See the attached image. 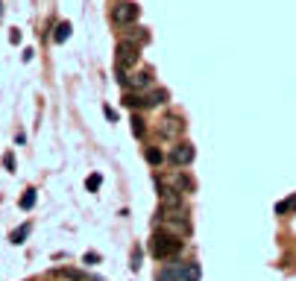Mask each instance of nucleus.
<instances>
[{"mask_svg":"<svg viewBox=\"0 0 296 281\" xmlns=\"http://www.w3.org/2000/svg\"><path fill=\"white\" fill-rule=\"evenodd\" d=\"M182 246H185V240H179V237L170 234V232H156L153 237H150V255L158 258V261H170V258H176V255L182 252Z\"/></svg>","mask_w":296,"mask_h":281,"instance_id":"f257e3e1","label":"nucleus"},{"mask_svg":"<svg viewBox=\"0 0 296 281\" xmlns=\"http://www.w3.org/2000/svg\"><path fill=\"white\" fill-rule=\"evenodd\" d=\"M138 56V44L132 38H123V41H118V50H115V65H118V70H129V67H135Z\"/></svg>","mask_w":296,"mask_h":281,"instance_id":"f03ea898","label":"nucleus"},{"mask_svg":"<svg viewBox=\"0 0 296 281\" xmlns=\"http://www.w3.org/2000/svg\"><path fill=\"white\" fill-rule=\"evenodd\" d=\"M141 15L138 3H132V0H121V3H115L112 6V21L118 24V27H129V24H135Z\"/></svg>","mask_w":296,"mask_h":281,"instance_id":"7ed1b4c3","label":"nucleus"},{"mask_svg":"<svg viewBox=\"0 0 296 281\" xmlns=\"http://www.w3.org/2000/svg\"><path fill=\"white\" fill-rule=\"evenodd\" d=\"M156 184H161V188H173V191H179V194H191V191H193V179L185 173V170L167 173V176L156 179Z\"/></svg>","mask_w":296,"mask_h":281,"instance_id":"20e7f679","label":"nucleus"},{"mask_svg":"<svg viewBox=\"0 0 296 281\" xmlns=\"http://www.w3.org/2000/svg\"><path fill=\"white\" fill-rule=\"evenodd\" d=\"M196 158V149H193V144H188V141H182V144H176L173 149H170V161H173L176 167H188Z\"/></svg>","mask_w":296,"mask_h":281,"instance_id":"39448f33","label":"nucleus"},{"mask_svg":"<svg viewBox=\"0 0 296 281\" xmlns=\"http://www.w3.org/2000/svg\"><path fill=\"white\" fill-rule=\"evenodd\" d=\"M182 132H185V120H182V117H176V115L164 117V120L158 123V135H161V138H167V141L179 138Z\"/></svg>","mask_w":296,"mask_h":281,"instance_id":"423d86ee","label":"nucleus"},{"mask_svg":"<svg viewBox=\"0 0 296 281\" xmlns=\"http://www.w3.org/2000/svg\"><path fill=\"white\" fill-rule=\"evenodd\" d=\"M164 103H167V91L164 88H153L147 97H141V109H158Z\"/></svg>","mask_w":296,"mask_h":281,"instance_id":"0eeeda50","label":"nucleus"},{"mask_svg":"<svg viewBox=\"0 0 296 281\" xmlns=\"http://www.w3.org/2000/svg\"><path fill=\"white\" fill-rule=\"evenodd\" d=\"M176 269H179V281H200V264L196 261H188V264H176Z\"/></svg>","mask_w":296,"mask_h":281,"instance_id":"6e6552de","label":"nucleus"},{"mask_svg":"<svg viewBox=\"0 0 296 281\" xmlns=\"http://www.w3.org/2000/svg\"><path fill=\"white\" fill-rule=\"evenodd\" d=\"M126 85H129V88H135V91L150 88V85H153V73H150V70H138L135 76H129V79H126Z\"/></svg>","mask_w":296,"mask_h":281,"instance_id":"1a4fd4ad","label":"nucleus"},{"mask_svg":"<svg viewBox=\"0 0 296 281\" xmlns=\"http://www.w3.org/2000/svg\"><path fill=\"white\" fill-rule=\"evenodd\" d=\"M144 155H147V164H153V167H161V164H164V152H161L158 147H147V152H144Z\"/></svg>","mask_w":296,"mask_h":281,"instance_id":"9d476101","label":"nucleus"},{"mask_svg":"<svg viewBox=\"0 0 296 281\" xmlns=\"http://www.w3.org/2000/svg\"><path fill=\"white\" fill-rule=\"evenodd\" d=\"M68 38H70V24L65 21V24H59V27H56V33H53V41H59V44H62V41H68Z\"/></svg>","mask_w":296,"mask_h":281,"instance_id":"9b49d317","label":"nucleus"},{"mask_svg":"<svg viewBox=\"0 0 296 281\" xmlns=\"http://www.w3.org/2000/svg\"><path fill=\"white\" fill-rule=\"evenodd\" d=\"M27 234H30V223H24V226H21V229H15V232H12V237H9V240H12V243H24V240H27Z\"/></svg>","mask_w":296,"mask_h":281,"instance_id":"f8f14e48","label":"nucleus"},{"mask_svg":"<svg viewBox=\"0 0 296 281\" xmlns=\"http://www.w3.org/2000/svg\"><path fill=\"white\" fill-rule=\"evenodd\" d=\"M144 132H147V126H144V117L132 115V135H135V138H144Z\"/></svg>","mask_w":296,"mask_h":281,"instance_id":"ddd939ff","label":"nucleus"},{"mask_svg":"<svg viewBox=\"0 0 296 281\" xmlns=\"http://www.w3.org/2000/svg\"><path fill=\"white\" fill-rule=\"evenodd\" d=\"M33 205H35V191H33V188H30V191H27V194L21 197V208H24V211H30Z\"/></svg>","mask_w":296,"mask_h":281,"instance_id":"4468645a","label":"nucleus"},{"mask_svg":"<svg viewBox=\"0 0 296 281\" xmlns=\"http://www.w3.org/2000/svg\"><path fill=\"white\" fill-rule=\"evenodd\" d=\"M88 191H97V188H100V184H103V176H100V173H94V176H88Z\"/></svg>","mask_w":296,"mask_h":281,"instance_id":"2eb2a0df","label":"nucleus"},{"mask_svg":"<svg viewBox=\"0 0 296 281\" xmlns=\"http://www.w3.org/2000/svg\"><path fill=\"white\" fill-rule=\"evenodd\" d=\"M123 103H126L129 109H141V97H138V94H135V97H132V94H126V97H123Z\"/></svg>","mask_w":296,"mask_h":281,"instance_id":"dca6fc26","label":"nucleus"},{"mask_svg":"<svg viewBox=\"0 0 296 281\" xmlns=\"http://www.w3.org/2000/svg\"><path fill=\"white\" fill-rule=\"evenodd\" d=\"M103 115H106V120H112V123L118 120V112H115L112 106H103Z\"/></svg>","mask_w":296,"mask_h":281,"instance_id":"f3484780","label":"nucleus"},{"mask_svg":"<svg viewBox=\"0 0 296 281\" xmlns=\"http://www.w3.org/2000/svg\"><path fill=\"white\" fill-rule=\"evenodd\" d=\"M82 261H85V264H97V261H100V255H97V252H85V258H82Z\"/></svg>","mask_w":296,"mask_h":281,"instance_id":"a211bd4d","label":"nucleus"},{"mask_svg":"<svg viewBox=\"0 0 296 281\" xmlns=\"http://www.w3.org/2000/svg\"><path fill=\"white\" fill-rule=\"evenodd\" d=\"M3 164L6 170H15V155H3Z\"/></svg>","mask_w":296,"mask_h":281,"instance_id":"6ab92c4d","label":"nucleus"},{"mask_svg":"<svg viewBox=\"0 0 296 281\" xmlns=\"http://www.w3.org/2000/svg\"><path fill=\"white\" fill-rule=\"evenodd\" d=\"M129 266H132V269H138L141 266V252H132V264Z\"/></svg>","mask_w":296,"mask_h":281,"instance_id":"aec40b11","label":"nucleus"},{"mask_svg":"<svg viewBox=\"0 0 296 281\" xmlns=\"http://www.w3.org/2000/svg\"><path fill=\"white\" fill-rule=\"evenodd\" d=\"M9 41H12V44H18V41H21V33H18V30H12V33H9Z\"/></svg>","mask_w":296,"mask_h":281,"instance_id":"412c9836","label":"nucleus"}]
</instances>
